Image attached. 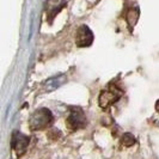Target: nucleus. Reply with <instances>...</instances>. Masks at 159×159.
<instances>
[{
  "mask_svg": "<svg viewBox=\"0 0 159 159\" xmlns=\"http://www.w3.org/2000/svg\"><path fill=\"white\" fill-rule=\"evenodd\" d=\"M54 121V116L49 109L42 108L36 111H34L29 119V128L36 132V130H42V129H47L52 126Z\"/></svg>",
  "mask_w": 159,
  "mask_h": 159,
  "instance_id": "nucleus-1",
  "label": "nucleus"
},
{
  "mask_svg": "<svg viewBox=\"0 0 159 159\" xmlns=\"http://www.w3.org/2000/svg\"><path fill=\"white\" fill-rule=\"evenodd\" d=\"M93 42V34L88 25H80L75 34V44L80 48L90 47Z\"/></svg>",
  "mask_w": 159,
  "mask_h": 159,
  "instance_id": "nucleus-4",
  "label": "nucleus"
},
{
  "mask_svg": "<svg viewBox=\"0 0 159 159\" xmlns=\"http://www.w3.org/2000/svg\"><path fill=\"white\" fill-rule=\"evenodd\" d=\"M86 125H88V119L84 111L77 108L72 109L70 111V115L66 119V127L71 130H78L81 128H85Z\"/></svg>",
  "mask_w": 159,
  "mask_h": 159,
  "instance_id": "nucleus-3",
  "label": "nucleus"
},
{
  "mask_svg": "<svg viewBox=\"0 0 159 159\" xmlns=\"http://www.w3.org/2000/svg\"><path fill=\"white\" fill-rule=\"evenodd\" d=\"M66 6V0H46L44 2V11L47 15L48 22L52 24L57 13Z\"/></svg>",
  "mask_w": 159,
  "mask_h": 159,
  "instance_id": "nucleus-5",
  "label": "nucleus"
},
{
  "mask_svg": "<svg viewBox=\"0 0 159 159\" xmlns=\"http://www.w3.org/2000/svg\"><path fill=\"white\" fill-rule=\"evenodd\" d=\"M139 18V8L136 6H130L126 12V20L129 26H134Z\"/></svg>",
  "mask_w": 159,
  "mask_h": 159,
  "instance_id": "nucleus-7",
  "label": "nucleus"
},
{
  "mask_svg": "<svg viewBox=\"0 0 159 159\" xmlns=\"http://www.w3.org/2000/svg\"><path fill=\"white\" fill-rule=\"evenodd\" d=\"M64 75H60V77H56V78H53V79L46 81V90L47 91H52V90H55L56 88H59L60 85H62L65 81Z\"/></svg>",
  "mask_w": 159,
  "mask_h": 159,
  "instance_id": "nucleus-8",
  "label": "nucleus"
},
{
  "mask_svg": "<svg viewBox=\"0 0 159 159\" xmlns=\"http://www.w3.org/2000/svg\"><path fill=\"white\" fill-rule=\"evenodd\" d=\"M29 143H30V140H29V138L26 135H24V134L19 133V132H15L13 133V135H12V148L17 153L18 157L22 156L25 152Z\"/></svg>",
  "mask_w": 159,
  "mask_h": 159,
  "instance_id": "nucleus-6",
  "label": "nucleus"
},
{
  "mask_svg": "<svg viewBox=\"0 0 159 159\" xmlns=\"http://www.w3.org/2000/svg\"><path fill=\"white\" fill-rule=\"evenodd\" d=\"M123 95V91L115 84L111 83L108 85V88L101 91L99 97H98V104L102 109H108L112 104H115Z\"/></svg>",
  "mask_w": 159,
  "mask_h": 159,
  "instance_id": "nucleus-2",
  "label": "nucleus"
},
{
  "mask_svg": "<svg viewBox=\"0 0 159 159\" xmlns=\"http://www.w3.org/2000/svg\"><path fill=\"white\" fill-rule=\"evenodd\" d=\"M135 138L134 135H132L130 133H126L125 135L122 136V139H121V143L125 146V147H130V146H133L134 143H135Z\"/></svg>",
  "mask_w": 159,
  "mask_h": 159,
  "instance_id": "nucleus-9",
  "label": "nucleus"
},
{
  "mask_svg": "<svg viewBox=\"0 0 159 159\" xmlns=\"http://www.w3.org/2000/svg\"><path fill=\"white\" fill-rule=\"evenodd\" d=\"M156 110L159 112V99L157 101V103H156Z\"/></svg>",
  "mask_w": 159,
  "mask_h": 159,
  "instance_id": "nucleus-10",
  "label": "nucleus"
}]
</instances>
